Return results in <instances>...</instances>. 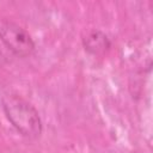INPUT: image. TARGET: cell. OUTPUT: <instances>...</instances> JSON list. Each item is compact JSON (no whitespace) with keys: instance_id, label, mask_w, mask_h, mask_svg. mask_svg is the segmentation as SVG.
<instances>
[{"instance_id":"cell-1","label":"cell","mask_w":153,"mask_h":153,"mask_svg":"<svg viewBox=\"0 0 153 153\" xmlns=\"http://www.w3.org/2000/svg\"><path fill=\"white\" fill-rule=\"evenodd\" d=\"M1 108L13 128L27 139H37L43 131V123L36 108L23 97L7 93L1 97Z\"/></svg>"},{"instance_id":"cell-2","label":"cell","mask_w":153,"mask_h":153,"mask_svg":"<svg viewBox=\"0 0 153 153\" xmlns=\"http://www.w3.org/2000/svg\"><path fill=\"white\" fill-rule=\"evenodd\" d=\"M0 41L18 57L31 55L36 48L31 35L19 24L10 19H0Z\"/></svg>"},{"instance_id":"cell-3","label":"cell","mask_w":153,"mask_h":153,"mask_svg":"<svg viewBox=\"0 0 153 153\" xmlns=\"http://www.w3.org/2000/svg\"><path fill=\"white\" fill-rule=\"evenodd\" d=\"M85 50L94 56H99L105 54L110 47H111V41L108 37L106 33H104L100 30H93L91 31L82 41Z\"/></svg>"}]
</instances>
